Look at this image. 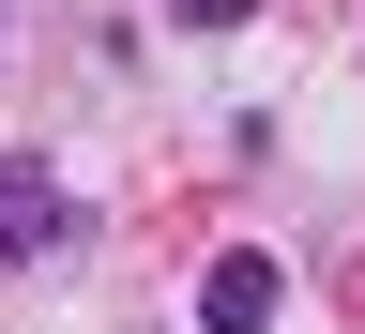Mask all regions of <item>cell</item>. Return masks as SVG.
<instances>
[{
  "instance_id": "6da1fadb",
  "label": "cell",
  "mask_w": 365,
  "mask_h": 334,
  "mask_svg": "<svg viewBox=\"0 0 365 334\" xmlns=\"http://www.w3.org/2000/svg\"><path fill=\"white\" fill-rule=\"evenodd\" d=\"M274 304H289V259H213V289H198V334H274Z\"/></svg>"
},
{
  "instance_id": "7a4b0ae2",
  "label": "cell",
  "mask_w": 365,
  "mask_h": 334,
  "mask_svg": "<svg viewBox=\"0 0 365 334\" xmlns=\"http://www.w3.org/2000/svg\"><path fill=\"white\" fill-rule=\"evenodd\" d=\"M61 228H76V213H61V182H46L31 152H0V273H16V259H46Z\"/></svg>"
},
{
  "instance_id": "3957f363",
  "label": "cell",
  "mask_w": 365,
  "mask_h": 334,
  "mask_svg": "<svg viewBox=\"0 0 365 334\" xmlns=\"http://www.w3.org/2000/svg\"><path fill=\"white\" fill-rule=\"evenodd\" d=\"M168 16H182V31H244L259 0H168Z\"/></svg>"
},
{
  "instance_id": "277c9868",
  "label": "cell",
  "mask_w": 365,
  "mask_h": 334,
  "mask_svg": "<svg viewBox=\"0 0 365 334\" xmlns=\"http://www.w3.org/2000/svg\"><path fill=\"white\" fill-rule=\"evenodd\" d=\"M0 31H16V16H0Z\"/></svg>"
}]
</instances>
